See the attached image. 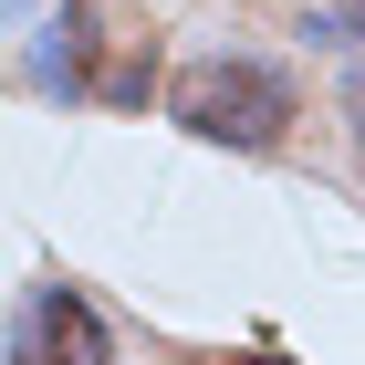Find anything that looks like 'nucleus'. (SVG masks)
<instances>
[{
	"instance_id": "obj_2",
	"label": "nucleus",
	"mask_w": 365,
	"mask_h": 365,
	"mask_svg": "<svg viewBox=\"0 0 365 365\" xmlns=\"http://www.w3.org/2000/svg\"><path fill=\"white\" fill-rule=\"evenodd\" d=\"M0 365H115V334H105V313H94V292H73V282H31L21 313H11Z\"/></svg>"
},
{
	"instance_id": "obj_5",
	"label": "nucleus",
	"mask_w": 365,
	"mask_h": 365,
	"mask_svg": "<svg viewBox=\"0 0 365 365\" xmlns=\"http://www.w3.org/2000/svg\"><path fill=\"white\" fill-rule=\"evenodd\" d=\"M344 125L365 136V73H344Z\"/></svg>"
},
{
	"instance_id": "obj_6",
	"label": "nucleus",
	"mask_w": 365,
	"mask_h": 365,
	"mask_svg": "<svg viewBox=\"0 0 365 365\" xmlns=\"http://www.w3.org/2000/svg\"><path fill=\"white\" fill-rule=\"evenodd\" d=\"M230 365H282V355H230Z\"/></svg>"
},
{
	"instance_id": "obj_4",
	"label": "nucleus",
	"mask_w": 365,
	"mask_h": 365,
	"mask_svg": "<svg viewBox=\"0 0 365 365\" xmlns=\"http://www.w3.org/2000/svg\"><path fill=\"white\" fill-rule=\"evenodd\" d=\"M313 42H355L365 53V0H324V31H313Z\"/></svg>"
},
{
	"instance_id": "obj_1",
	"label": "nucleus",
	"mask_w": 365,
	"mask_h": 365,
	"mask_svg": "<svg viewBox=\"0 0 365 365\" xmlns=\"http://www.w3.org/2000/svg\"><path fill=\"white\" fill-rule=\"evenodd\" d=\"M168 115L188 125L198 146H230V157H272L282 136H292V115H303V94H292V73L261 53H209L188 63L168 84Z\"/></svg>"
},
{
	"instance_id": "obj_3",
	"label": "nucleus",
	"mask_w": 365,
	"mask_h": 365,
	"mask_svg": "<svg viewBox=\"0 0 365 365\" xmlns=\"http://www.w3.org/2000/svg\"><path fill=\"white\" fill-rule=\"evenodd\" d=\"M31 94H94V11L84 0H53L42 21H31Z\"/></svg>"
}]
</instances>
